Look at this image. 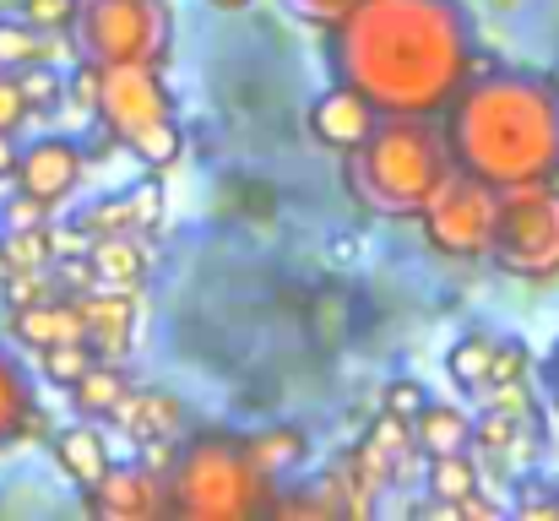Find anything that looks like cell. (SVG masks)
<instances>
[{"mask_svg": "<svg viewBox=\"0 0 559 521\" xmlns=\"http://www.w3.org/2000/svg\"><path fill=\"white\" fill-rule=\"evenodd\" d=\"M27 126V104H22V87L11 71H0V131H22Z\"/></svg>", "mask_w": 559, "mask_h": 521, "instance_id": "836d02e7", "label": "cell"}, {"mask_svg": "<svg viewBox=\"0 0 559 521\" xmlns=\"http://www.w3.org/2000/svg\"><path fill=\"white\" fill-rule=\"evenodd\" d=\"M76 33L93 66H169L175 16L169 0H76Z\"/></svg>", "mask_w": 559, "mask_h": 521, "instance_id": "52a82bcc", "label": "cell"}, {"mask_svg": "<svg viewBox=\"0 0 559 521\" xmlns=\"http://www.w3.org/2000/svg\"><path fill=\"white\" fill-rule=\"evenodd\" d=\"M429 495L440 500V506H451V500H462V495H473L478 484H484V473H478V462L467 457V451H451V457H429Z\"/></svg>", "mask_w": 559, "mask_h": 521, "instance_id": "d4e9b609", "label": "cell"}, {"mask_svg": "<svg viewBox=\"0 0 559 521\" xmlns=\"http://www.w3.org/2000/svg\"><path fill=\"white\" fill-rule=\"evenodd\" d=\"M87 174V153L71 142V137H38L16 153V190L38 196L44 206H60Z\"/></svg>", "mask_w": 559, "mask_h": 521, "instance_id": "30bf717a", "label": "cell"}, {"mask_svg": "<svg viewBox=\"0 0 559 521\" xmlns=\"http://www.w3.org/2000/svg\"><path fill=\"white\" fill-rule=\"evenodd\" d=\"M49 451H55V467H60L76 489H93V484L104 478V467L115 462V457H109V440H104V429H98V418H76V424L55 429V435H49Z\"/></svg>", "mask_w": 559, "mask_h": 521, "instance_id": "2e32d148", "label": "cell"}, {"mask_svg": "<svg viewBox=\"0 0 559 521\" xmlns=\"http://www.w3.org/2000/svg\"><path fill=\"white\" fill-rule=\"evenodd\" d=\"M445 511H451V517H462V521H495V517H500V506H495V500H484V484H478L473 495L451 500Z\"/></svg>", "mask_w": 559, "mask_h": 521, "instance_id": "d590c367", "label": "cell"}, {"mask_svg": "<svg viewBox=\"0 0 559 521\" xmlns=\"http://www.w3.org/2000/svg\"><path fill=\"white\" fill-rule=\"evenodd\" d=\"M98 364V347L87 343V338H76V343H55V347H44L38 353V375L49 380V386H71V380H82L87 369Z\"/></svg>", "mask_w": 559, "mask_h": 521, "instance_id": "484cf974", "label": "cell"}, {"mask_svg": "<svg viewBox=\"0 0 559 521\" xmlns=\"http://www.w3.org/2000/svg\"><path fill=\"white\" fill-rule=\"evenodd\" d=\"M164 500L169 517L180 521H250L266 517L272 484L250 467L245 435L201 429V435H180L175 462L164 473Z\"/></svg>", "mask_w": 559, "mask_h": 521, "instance_id": "277c9868", "label": "cell"}, {"mask_svg": "<svg viewBox=\"0 0 559 521\" xmlns=\"http://www.w3.org/2000/svg\"><path fill=\"white\" fill-rule=\"evenodd\" d=\"M82 506H87V517H98V521L169 517L164 478H158L147 462H109V467H104V478H98L93 489H82Z\"/></svg>", "mask_w": 559, "mask_h": 521, "instance_id": "9c48e42d", "label": "cell"}, {"mask_svg": "<svg viewBox=\"0 0 559 521\" xmlns=\"http://www.w3.org/2000/svg\"><path fill=\"white\" fill-rule=\"evenodd\" d=\"M245 457H250V467H255L272 489H283V478L305 467V457H310V435H305L299 424H266V429L245 435Z\"/></svg>", "mask_w": 559, "mask_h": 521, "instance_id": "e0dca14e", "label": "cell"}, {"mask_svg": "<svg viewBox=\"0 0 559 521\" xmlns=\"http://www.w3.org/2000/svg\"><path fill=\"white\" fill-rule=\"evenodd\" d=\"M473 16L462 0H354L326 27L337 82L374 115H445L473 76Z\"/></svg>", "mask_w": 559, "mask_h": 521, "instance_id": "6da1fadb", "label": "cell"}, {"mask_svg": "<svg viewBox=\"0 0 559 521\" xmlns=\"http://www.w3.org/2000/svg\"><path fill=\"white\" fill-rule=\"evenodd\" d=\"M66 98H71L82 115H93V109H98V66H93V60H82V66L71 71V82H66Z\"/></svg>", "mask_w": 559, "mask_h": 521, "instance_id": "d6a6232c", "label": "cell"}, {"mask_svg": "<svg viewBox=\"0 0 559 521\" xmlns=\"http://www.w3.org/2000/svg\"><path fill=\"white\" fill-rule=\"evenodd\" d=\"M126 196H131L136 234H158V228H164V212H169V190H164V179H158V174H147V179H136Z\"/></svg>", "mask_w": 559, "mask_h": 521, "instance_id": "83f0119b", "label": "cell"}, {"mask_svg": "<svg viewBox=\"0 0 559 521\" xmlns=\"http://www.w3.org/2000/svg\"><path fill=\"white\" fill-rule=\"evenodd\" d=\"M16 153H22V147H16V131H0V179L16 174Z\"/></svg>", "mask_w": 559, "mask_h": 521, "instance_id": "74e56055", "label": "cell"}, {"mask_svg": "<svg viewBox=\"0 0 559 521\" xmlns=\"http://www.w3.org/2000/svg\"><path fill=\"white\" fill-rule=\"evenodd\" d=\"M527 343L522 338H500L495 343V364H489V386H500V380H522L527 375Z\"/></svg>", "mask_w": 559, "mask_h": 521, "instance_id": "4dcf8cb0", "label": "cell"}, {"mask_svg": "<svg viewBox=\"0 0 559 521\" xmlns=\"http://www.w3.org/2000/svg\"><path fill=\"white\" fill-rule=\"evenodd\" d=\"M495 343H500V338H489V332L456 338L451 353H445V375H451L462 391H484V386H489V364H495Z\"/></svg>", "mask_w": 559, "mask_h": 521, "instance_id": "603a6c76", "label": "cell"}, {"mask_svg": "<svg viewBox=\"0 0 559 521\" xmlns=\"http://www.w3.org/2000/svg\"><path fill=\"white\" fill-rule=\"evenodd\" d=\"M22 22L44 27V33H60L76 22V0H22Z\"/></svg>", "mask_w": 559, "mask_h": 521, "instance_id": "f546056e", "label": "cell"}, {"mask_svg": "<svg viewBox=\"0 0 559 521\" xmlns=\"http://www.w3.org/2000/svg\"><path fill=\"white\" fill-rule=\"evenodd\" d=\"M76 305H82V332L98 347V358H126L131 353L136 327H142L136 288H82Z\"/></svg>", "mask_w": 559, "mask_h": 521, "instance_id": "8fae6325", "label": "cell"}, {"mask_svg": "<svg viewBox=\"0 0 559 521\" xmlns=\"http://www.w3.org/2000/svg\"><path fill=\"white\" fill-rule=\"evenodd\" d=\"M527 429H533V418L506 413V407H484V418H473V451H484V457L506 462V457L527 440Z\"/></svg>", "mask_w": 559, "mask_h": 521, "instance_id": "cb8c5ba5", "label": "cell"}, {"mask_svg": "<svg viewBox=\"0 0 559 521\" xmlns=\"http://www.w3.org/2000/svg\"><path fill=\"white\" fill-rule=\"evenodd\" d=\"M555 179H559V169H555Z\"/></svg>", "mask_w": 559, "mask_h": 521, "instance_id": "60d3db41", "label": "cell"}, {"mask_svg": "<svg viewBox=\"0 0 559 521\" xmlns=\"http://www.w3.org/2000/svg\"><path fill=\"white\" fill-rule=\"evenodd\" d=\"M413 446L424 457H451V451H473V424L462 407L451 402H424L413 418Z\"/></svg>", "mask_w": 559, "mask_h": 521, "instance_id": "d6986e66", "label": "cell"}, {"mask_svg": "<svg viewBox=\"0 0 559 521\" xmlns=\"http://www.w3.org/2000/svg\"><path fill=\"white\" fill-rule=\"evenodd\" d=\"M49 55H55V38L44 27H33L22 16H0V71L16 76V71H27V66H38Z\"/></svg>", "mask_w": 559, "mask_h": 521, "instance_id": "7402d4cb", "label": "cell"}, {"mask_svg": "<svg viewBox=\"0 0 559 521\" xmlns=\"http://www.w3.org/2000/svg\"><path fill=\"white\" fill-rule=\"evenodd\" d=\"M49 212H55V206H44L38 196L16 190V196H5V206H0V228H38V223H49Z\"/></svg>", "mask_w": 559, "mask_h": 521, "instance_id": "f1b7e54d", "label": "cell"}, {"mask_svg": "<svg viewBox=\"0 0 559 521\" xmlns=\"http://www.w3.org/2000/svg\"><path fill=\"white\" fill-rule=\"evenodd\" d=\"M131 391V375H126V364L120 358H98L82 380H71L66 386V396H71V413L76 418H109L115 407H120V396Z\"/></svg>", "mask_w": 559, "mask_h": 521, "instance_id": "ac0fdd59", "label": "cell"}, {"mask_svg": "<svg viewBox=\"0 0 559 521\" xmlns=\"http://www.w3.org/2000/svg\"><path fill=\"white\" fill-rule=\"evenodd\" d=\"M55 267V234L38 228H0V272H44Z\"/></svg>", "mask_w": 559, "mask_h": 521, "instance_id": "44dd1931", "label": "cell"}, {"mask_svg": "<svg viewBox=\"0 0 559 521\" xmlns=\"http://www.w3.org/2000/svg\"><path fill=\"white\" fill-rule=\"evenodd\" d=\"M82 261H87L93 288H142L153 250H147V234H104V239H87Z\"/></svg>", "mask_w": 559, "mask_h": 521, "instance_id": "9a60e30c", "label": "cell"}, {"mask_svg": "<svg viewBox=\"0 0 559 521\" xmlns=\"http://www.w3.org/2000/svg\"><path fill=\"white\" fill-rule=\"evenodd\" d=\"M451 169L456 158L435 115H380L370 137L343 153V185L374 217H418Z\"/></svg>", "mask_w": 559, "mask_h": 521, "instance_id": "3957f363", "label": "cell"}, {"mask_svg": "<svg viewBox=\"0 0 559 521\" xmlns=\"http://www.w3.org/2000/svg\"><path fill=\"white\" fill-rule=\"evenodd\" d=\"M424 402H429V386H418V380H391L385 396H380V407L396 413V418H418Z\"/></svg>", "mask_w": 559, "mask_h": 521, "instance_id": "1f68e13d", "label": "cell"}, {"mask_svg": "<svg viewBox=\"0 0 559 521\" xmlns=\"http://www.w3.org/2000/svg\"><path fill=\"white\" fill-rule=\"evenodd\" d=\"M489 261L516 283L559 277V179H527L500 190Z\"/></svg>", "mask_w": 559, "mask_h": 521, "instance_id": "8992f818", "label": "cell"}, {"mask_svg": "<svg viewBox=\"0 0 559 521\" xmlns=\"http://www.w3.org/2000/svg\"><path fill=\"white\" fill-rule=\"evenodd\" d=\"M445 142L456 169L484 174L489 185L555 179L559 169V82L533 71L467 76L445 104Z\"/></svg>", "mask_w": 559, "mask_h": 521, "instance_id": "7a4b0ae2", "label": "cell"}, {"mask_svg": "<svg viewBox=\"0 0 559 521\" xmlns=\"http://www.w3.org/2000/svg\"><path fill=\"white\" fill-rule=\"evenodd\" d=\"M5 332L16 338L22 347L44 353L55 343H76L87 338L82 332V305L76 294H55V299H38V305H22V310H5Z\"/></svg>", "mask_w": 559, "mask_h": 521, "instance_id": "5bb4252c", "label": "cell"}, {"mask_svg": "<svg viewBox=\"0 0 559 521\" xmlns=\"http://www.w3.org/2000/svg\"><path fill=\"white\" fill-rule=\"evenodd\" d=\"M33 407H38V396H33V380H27L22 358L11 347H0V446L22 440V424H27Z\"/></svg>", "mask_w": 559, "mask_h": 521, "instance_id": "ffe728a7", "label": "cell"}, {"mask_svg": "<svg viewBox=\"0 0 559 521\" xmlns=\"http://www.w3.org/2000/svg\"><path fill=\"white\" fill-rule=\"evenodd\" d=\"M522 517L527 521H559V495H533V500H522Z\"/></svg>", "mask_w": 559, "mask_h": 521, "instance_id": "8d00e7d4", "label": "cell"}, {"mask_svg": "<svg viewBox=\"0 0 559 521\" xmlns=\"http://www.w3.org/2000/svg\"><path fill=\"white\" fill-rule=\"evenodd\" d=\"M424 239L445 261H489L495 217H500V185H489L473 169H451L435 196L424 201Z\"/></svg>", "mask_w": 559, "mask_h": 521, "instance_id": "ba28073f", "label": "cell"}, {"mask_svg": "<svg viewBox=\"0 0 559 521\" xmlns=\"http://www.w3.org/2000/svg\"><path fill=\"white\" fill-rule=\"evenodd\" d=\"M109 424L131 440V446H147V440H180L186 435V402L175 391H153V386H131L120 396V407L109 413Z\"/></svg>", "mask_w": 559, "mask_h": 521, "instance_id": "4fadbf2b", "label": "cell"}, {"mask_svg": "<svg viewBox=\"0 0 559 521\" xmlns=\"http://www.w3.org/2000/svg\"><path fill=\"white\" fill-rule=\"evenodd\" d=\"M549 391H555V413H559V347L549 353Z\"/></svg>", "mask_w": 559, "mask_h": 521, "instance_id": "f35d334b", "label": "cell"}, {"mask_svg": "<svg viewBox=\"0 0 559 521\" xmlns=\"http://www.w3.org/2000/svg\"><path fill=\"white\" fill-rule=\"evenodd\" d=\"M374 120H380L374 104L365 93H354L348 82L326 87V93L310 104V131H316V142H321L326 153H354L374 131Z\"/></svg>", "mask_w": 559, "mask_h": 521, "instance_id": "7c38bea8", "label": "cell"}, {"mask_svg": "<svg viewBox=\"0 0 559 521\" xmlns=\"http://www.w3.org/2000/svg\"><path fill=\"white\" fill-rule=\"evenodd\" d=\"M93 120L104 126L109 142L136 153L153 174H164L180 158V120H175V93L164 82V66H98V109Z\"/></svg>", "mask_w": 559, "mask_h": 521, "instance_id": "5b68a950", "label": "cell"}, {"mask_svg": "<svg viewBox=\"0 0 559 521\" xmlns=\"http://www.w3.org/2000/svg\"><path fill=\"white\" fill-rule=\"evenodd\" d=\"M217 11H239V5H250V0H212Z\"/></svg>", "mask_w": 559, "mask_h": 521, "instance_id": "ab89813d", "label": "cell"}, {"mask_svg": "<svg viewBox=\"0 0 559 521\" xmlns=\"http://www.w3.org/2000/svg\"><path fill=\"white\" fill-rule=\"evenodd\" d=\"M288 5H294V11H299L310 27H332V22H337V16H343L354 0H288Z\"/></svg>", "mask_w": 559, "mask_h": 521, "instance_id": "e575fe53", "label": "cell"}, {"mask_svg": "<svg viewBox=\"0 0 559 521\" xmlns=\"http://www.w3.org/2000/svg\"><path fill=\"white\" fill-rule=\"evenodd\" d=\"M16 87H22V104H27V120L38 115H55L60 104H66V82L49 71V60H38V66H27V71H16Z\"/></svg>", "mask_w": 559, "mask_h": 521, "instance_id": "4316f807", "label": "cell"}]
</instances>
